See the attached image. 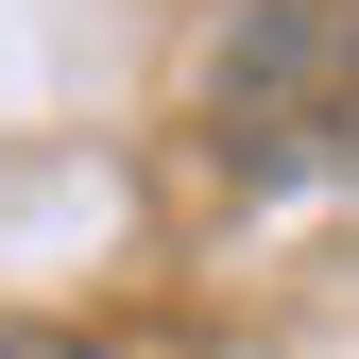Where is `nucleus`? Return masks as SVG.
I'll return each instance as SVG.
<instances>
[{
  "label": "nucleus",
  "mask_w": 359,
  "mask_h": 359,
  "mask_svg": "<svg viewBox=\"0 0 359 359\" xmlns=\"http://www.w3.org/2000/svg\"><path fill=\"white\" fill-rule=\"evenodd\" d=\"M205 137L222 171L291 189V171H342L359 154V0H257L205 69Z\"/></svg>",
  "instance_id": "nucleus-1"
},
{
  "label": "nucleus",
  "mask_w": 359,
  "mask_h": 359,
  "mask_svg": "<svg viewBox=\"0 0 359 359\" xmlns=\"http://www.w3.org/2000/svg\"><path fill=\"white\" fill-rule=\"evenodd\" d=\"M0 359H69V342H52V325H0Z\"/></svg>",
  "instance_id": "nucleus-2"
}]
</instances>
